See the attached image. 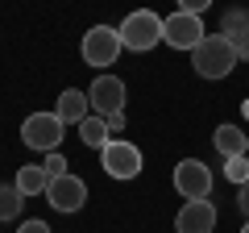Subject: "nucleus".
Segmentation results:
<instances>
[{"instance_id":"nucleus-16","label":"nucleus","mask_w":249,"mask_h":233,"mask_svg":"<svg viewBox=\"0 0 249 233\" xmlns=\"http://www.w3.org/2000/svg\"><path fill=\"white\" fill-rule=\"evenodd\" d=\"M220 34H229V38H249V9H229L224 13V21H220Z\"/></svg>"},{"instance_id":"nucleus-22","label":"nucleus","mask_w":249,"mask_h":233,"mask_svg":"<svg viewBox=\"0 0 249 233\" xmlns=\"http://www.w3.org/2000/svg\"><path fill=\"white\" fill-rule=\"evenodd\" d=\"M104 121H108V134H121L124 129V113H112V116H104Z\"/></svg>"},{"instance_id":"nucleus-18","label":"nucleus","mask_w":249,"mask_h":233,"mask_svg":"<svg viewBox=\"0 0 249 233\" xmlns=\"http://www.w3.org/2000/svg\"><path fill=\"white\" fill-rule=\"evenodd\" d=\"M42 167H46V175H50V179H58V175H67V158H62L58 150H54V154H46V162H42Z\"/></svg>"},{"instance_id":"nucleus-9","label":"nucleus","mask_w":249,"mask_h":233,"mask_svg":"<svg viewBox=\"0 0 249 233\" xmlns=\"http://www.w3.org/2000/svg\"><path fill=\"white\" fill-rule=\"evenodd\" d=\"M88 100L96 108V116H112V113H124V79L116 75H96L88 88Z\"/></svg>"},{"instance_id":"nucleus-8","label":"nucleus","mask_w":249,"mask_h":233,"mask_svg":"<svg viewBox=\"0 0 249 233\" xmlns=\"http://www.w3.org/2000/svg\"><path fill=\"white\" fill-rule=\"evenodd\" d=\"M46 200H50V208H58V213H79V208L88 204V183L67 171V175H58V179H50Z\"/></svg>"},{"instance_id":"nucleus-19","label":"nucleus","mask_w":249,"mask_h":233,"mask_svg":"<svg viewBox=\"0 0 249 233\" xmlns=\"http://www.w3.org/2000/svg\"><path fill=\"white\" fill-rule=\"evenodd\" d=\"M208 4H212V0H178V9H183V13H196V17H199V13H208Z\"/></svg>"},{"instance_id":"nucleus-20","label":"nucleus","mask_w":249,"mask_h":233,"mask_svg":"<svg viewBox=\"0 0 249 233\" xmlns=\"http://www.w3.org/2000/svg\"><path fill=\"white\" fill-rule=\"evenodd\" d=\"M237 208L245 213V221H249V183H241V188H237Z\"/></svg>"},{"instance_id":"nucleus-15","label":"nucleus","mask_w":249,"mask_h":233,"mask_svg":"<svg viewBox=\"0 0 249 233\" xmlns=\"http://www.w3.org/2000/svg\"><path fill=\"white\" fill-rule=\"evenodd\" d=\"M21 208H25V196L17 192V183H4L0 188V221H17Z\"/></svg>"},{"instance_id":"nucleus-6","label":"nucleus","mask_w":249,"mask_h":233,"mask_svg":"<svg viewBox=\"0 0 249 233\" xmlns=\"http://www.w3.org/2000/svg\"><path fill=\"white\" fill-rule=\"evenodd\" d=\"M62 121H58V113H34V116H25V125H21V142L29 146V150H42V154H54L58 150V142H62Z\"/></svg>"},{"instance_id":"nucleus-1","label":"nucleus","mask_w":249,"mask_h":233,"mask_svg":"<svg viewBox=\"0 0 249 233\" xmlns=\"http://www.w3.org/2000/svg\"><path fill=\"white\" fill-rule=\"evenodd\" d=\"M191 67H196V75H204V79H224V75L237 67V46H232V38L208 34L204 42L191 50Z\"/></svg>"},{"instance_id":"nucleus-7","label":"nucleus","mask_w":249,"mask_h":233,"mask_svg":"<svg viewBox=\"0 0 249 233\" xmlns=\"http://www.w3.org/2000/svg\"><path fill=\"white\" fill-rule=\"evenodd\" d=\"M175 192L183 200H208L212 196V171L199 158H183L175 167Z\"/></svg>"},{"instance_id":"nucleus-10","label":"nucleus","mask_w":249,"mask_h":233,"mask_svg":"<svg viewBox=\"0 0 249 233\" xmlns=\"http://www.w3.org/2000/svg\"><path fill=\"white\" fill-rule=\"evenodd\" d=\"M178 233H212L216 229V204L212 200H187L175 216Z\"/></svg>"},{"instance_id":"nucleus-24","label":"nucleus","mask_w":249,"mask_h":233,"mask_svg":"<svg viewBox=\"0 0 249 233\" xmlns=\"http://www.w3.org/2000/svg\"><path fill=\"white\" fill-rule=\"evenodd\" d=\"M241 233H249V221H245V225H241Z\"/></svg>"},{"instance_id":"nucleus-3","label":"nucleus","mask_w":249,"mask_h":233,"mask_svg":"<svg viewBox=\"0 0 249 233\" xmlns=\"http://www.w3.org/2000/svg\"><path fill=\"white\" fill-rule=\"evenodd\" d=\"M100 167H104L108 179H137L142 175V150L133 142H124V137H108L104 150H100Z\"/></svg>"},{"instance_id":"nucleus-5","label":"nucleus","mask_w":249,"mask_h":233,"mask_svg":"<svg viewBox=\"0 0 249 233\" xmlns=\"http://www.w3.org/2000/svg\"><path fill=\"white\" fill-rule=\"evenodd\" d=\"M204 38H208V34H204V21H199L196 13L175 9L166 21H162V42H166L170 50H187V54H191Z\"/></svg>"},{"instance_id":"nucleus-17","label":"nucleus","mask_w":249,"mask_h":233,"mask_svg":"<svg viewBox=\"0 0 249 233\" xmlns=\"http://www.w3.org/2000/svg\"><path fill=\"white\" fill-rule=\"evenodd\" d=\"M224 175H229V183H249V158L245 154H237V158H224Z\"/></svg>"},{"instance_id":"nucleus-14","label":"nucleus","mask_w":249,"mask_h":233,"mask_svg":"<svg viewBox=\"0 0 249 233\" xmlns=\"http://www.w3.org/2000/svg\"><path fill=\"white\" fill-rule=\"evenodd\" d=\"M79 137H83V146H91V150H104L108 121H104V116H88V121H79Z\"/></svg>"},{"instance_id":"nucleus-11","label":"nucleus","mask_w":249,"mask_h":233,"mask_svg":"<svg viewBox=\"0 0 249 233\" xmlns=\"http://www.w3.org/2000/svg\"><path fill=\"white\" fill-rule=\"evenodd\" d=\"M88 108H91L88 92L67 88V92H58V104H54V113H58V121H62V125H79V121H88V116H91Z\"/></svg>"},{"instance_id":"nucleus-13","label":"nucleus","mask_w":249,"mask_h":233,"mask_svg":"<svg viewBox=\"0 0 249 233\" xmlns=\"http://www.w3.org/2000/svg\"><path fill=\"white\" fill-rule=\"evenodd\" d=\"M17 192L21 196H46V188H50V175H46V167H17Z\"/></svg>"},{"instance_id":"nucleus-23","label":"nucleus","mask_w":249,"mask_h":233,"mask_svg":"<svg viewBox=\"0 0 249 233\" xmlns=\"http://www.w3.org/2000/svg\"><path fill=\"white\" fill-rule=\"evenodd\" d=\"M229 38V34H224ZM232 46H237V58H249V38H232Z\"/></svg>"},{"instance_id":"nucleus-4","label":"nucleus","mask_w":249,"mask_h":233,"mask_svg":"<svg viewBox=\"0 0 249 233\" xmlns=\"http://www.w3.org/2000/svg\"><path fill=\"white\" fill-rule=\"evenodd\" d=\"M121 50H124V42H121V29L116 25H91L83 34V46H79L88 67H112Z\"/></svg>"},{"instance_id":"nucleus-21","label":"nucleus","mask_w":249,"mask_h":233,"mask_svg":"<svg viewBox=\"0 0 249 233\" xmlns=\"http://www.w3.org/2000/svg\"><path fill=\"white\" fill-rule=\"evenodd\" d=\"M17 233H50V225H46V221H25Z\"/></svg>"},{"instance_id":"nucleus-2","label":"nucleus","mask_w":249,"mask_h":233,"mask_svg":"<svg viewBox=\"0 0 249 233\" xmlns=\"http://www.w3.org/2000/svg\"><path fill=\"white\" fill-rule=\"evenodd\" d=\"M162 21H166V17H158L154 9H137V13H129V17L116 25V29H121L124 50H133V54L154 50V46L162 42Z\"/></svg>"},{"instance_id":"nucleus-12","label":"nucleus","mask_w":249,"mask_h":233,"mask_svg":"<svg viewBox=\"0 0 249 233\" xmlns=\"http://www.w3.org/2000/svg\"><path fill=\"white\" fill-rule=\"evenodd\" d=\"M212 142H216V150H220L224 158H237V154H249V134H245L241 125H229V121H224V125L212 134Z\"/></svg>"}]
</instances>
